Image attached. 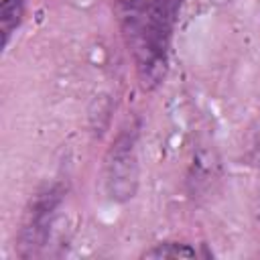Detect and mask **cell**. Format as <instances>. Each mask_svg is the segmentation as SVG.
Wrapping results in <instances>:
<instances>
[{"mask_svg": "<svg viewBox=\"0 0 260 260\" xmlns=\"http://www.w3.org/2000/svg\"><path fill=\"white\" fill-rule=\"evenodd\" d=\"M24 8H26V0H0V30H2L4 47H8L10 37L20 26Z\"/></svg>", "mask_w": 260, "mask_h": 260, "instance_id": "4", "label": "cell"}, {"mask_svg": "<svg viewBox=\"0 0 260 260\" xmlns=\"http://www.w3.org/2000/svg\"><path fill=\"white\" fill-rule=\"evenodd\" d=\"M120 8H122V12H128V10H132L134 6H138L142 0H114Z\"/></svg>", "mask_w": 260, "mask_h": 260, "instance_id": "6", "label": "cell"}, {"mask_svg": "<svg viewBox=\"0 0 260 260\" xmlns=\"http://www.w3.org/2000/svg\"><path fill=\"white\" fill-rule=\"evenodd\" d=\"M63 195L65 191L59 183L45 185L32 195L22 228L18 232V254L22 258L37 256L49 242L57 209L63 203Z\"/></svg>", "mask_w": 260, "mask_h": 260, "instance_id": "3", "label": "cell"}, {"mask_svg": "<svg viewBox=\"0 0 260 260\" xmlns=\"http://www.w3.org/2000/svg\"><path fill=\"white\" fill-rule=\"evenodd\" d=\"M181 2L183 0H142L132 10L122 12L136 79L144 91L156 89L167 77L171 39Z\"/></svg>", "mask_w": 260, "mask_h": 260, "instance_id": "1", "label": "cell"}, {"mask_svg": "<svg viewBox=\"0 0 260 260\" xmlns=\"http://www.w3.org/2000/svg\"><path fill=\"white\" fill-rule=\"evenodd\" d=\"M142 256L144 258H195L197 252L195 248L183 242H160L148 248Z\"/></svg>", "mask_w": 260, "mask_h": 260, "instance_id": "5", "label": "cell"}, {"mask_svg": "<svg viewBox=\"0 0 260 260\" xmlns=\"http://www.w3.org/2000/svg\"><path fill=\"white\" fill-rule=\"evenodd\" d=\"M138 126H124L104 158V187L112 201H130L138 191Z\"/></svg>", "mask_w": 260, "mask_h": 260, "instance_id": "2", "label": "cell"}]
</instances>
